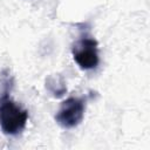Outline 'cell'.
I'll return each mask as SVG.
<instances>
[{"label":"cell","instance_id":"cell-1","mask_svg":"<svg viewBox=\"0 0 150 150\" xmlns=\"http://www.w3.org/2000/svg\"><path fill=\"white\" fill-rule=\"evenodd\" d=\"M2 93L0 96V128L5 135L16 136L22 132L28 121V111L13 101L9 93L13 87V77L8 70L1 74Z\"/></svg>","mask_w":150,"mask_h":150},{"label":"cell","instance_id":"cell-2","mask_svg":"<svg viewBox=\"0 0 150 150\" xmlns=\"http://www.w3.org/2000/svg\"><path fill=\"white\" fill-rule=\"evenodd\" d=\"M73 57L81 69L83 70L95 69L100 62L97 41L93 36L84 34L74 43Z\"/></svg>","mask_w":150,"mask_h":150},{"label":"cell","instance_id":"cell-3","mask_svg":"<svg viewBox=\"0 0 150 150\" xmlns=\"http://www.w3.org/2000/svg\"><path fill=\"white\" fill-rule=\"evenodd\" d=\"M84 111L86 98L70 96L61 103L55 115V121L60 127L64 129H71L77 127L82 122L84 117Z\"/></svg>","mask_w":150,"mask_h":150},{"label":"cell","instance_id":"cell-4","mask_svg":"<svg viewBox=\"0 0 150 150\" xmlns=\"http://www.w3.org/2000/svg\"><path fill=\"white\" fill-rule=\"evenodd\" d=\"M46 88L54 97H61L67 91V86L62 76L60 75H50L46 80Z\"/></svg>","mask_w":150,"mask_h":150}]
</instances>
